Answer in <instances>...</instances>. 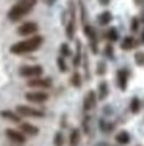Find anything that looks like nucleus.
<instances>
[{
  "label": "nucleus",
  "mask_w": 144,
  "mask_h": 146,
  "mask_svg": "<svg viewBox=\"0 0 144 146\" xmlns=\"http://www.w3.org/2000/svg\"><path fill=\"white\" fill-rule=\"evenodd\" d=\"M28 88H36V90H47L52 86V80L50 79H41V77H34L27 82Z\"/></svg>",
  "instance_id": "nucleus-7"
},
{
  "label": "nucleus",
  "mask_w": 144,
  "mask_h": 146,
  "mask_svg": "<svg viewBox=\"0 0 144 146\" xmlns=\"http://www.w3.org/2000/svg\"><path fill=\"white\" fill-rule=\"evenodd\" d=\"M44 38L42 36H30L28 39H24V41H19L16 42V44L11 46V49H9V52L14 55H25V54H30V52H34L38 50V49L41 47V44H42Z\"/></svg>",
  "instance_id": "nucleus-1"
},
{
  "label": "nucleus",
  "mask_w": 144,
  "mask_h": 146,
  "mask_svg": "<svg viewBox=\"0 0 144 146\" xmlns=\"http://www.w3.org/2000/svg\"><path fill=\"white\" fill-rule=\"evenodd\" d=\"M55 2H56V0H46V3H47V5H53Z\"/></svg>",
  "instance_id": "nucleus-36"
},
{
  "label": "nucleus",
  "mask_w": 144,
  "mask_h": 146,
  "mask_svg": "<svg viewBox=\"0 0 144 146\" xmlns=\"http://www.w3.org/2000/svg\"><path fill=\"white\" fill-rule=\"evenodd\" d=\"M97 101H99V99H97V93L92 91V90H89V91L86 93V96H85V99H83V110L89 111V110H92V108H96Z\"/></svg>",
  "instance_id": "nucleus-8"
},
{
  "label": "nucleus",
  "mask_w": 144,
  "mask_h": 146,
  "mask_svg": "<svg viewBox=\"0 0 144 146\" xmlns=\"http://www.w3.org/2000/svg\"><path fill=\"white\" fill-rule=\"evenodd\" d=\"M80 13H81V22H83V25L86 24V8H85V5L80 2Z\"/></svg>",
  "instance_id": "nucleus-32"
},
{
  "label": "nucleus",
  "mask_w": 144,
  "mask_h": 146,
  "mask_svg": "<svg viewBox=\"0 0 144 146\" xmlns=\"http://www.w3.org/2000/svg\"><path fill=\"white\" fill-rule=\"evenodd\" d=\"M25 99L31 104H44V102L49 99V94L42 90H38V91H28L25 93Z\"/></svg>",
  "instance_id": "nucleus-6"
},
{
  "label": "nucleus",
  "mask_w": 144,
  "mask_h": 146,
  "mask_svg": "<svg viewBox=\"0 0 144 146\" xmlns=\"http://www.w3.org/2000/svg\"><path fill=\"white\" fill-rule=\"evenodd\" d=\"M133 2H135L136 7H143L144 8V0H133Z\"/></svg>",
  "instance_id": "nucleus-34"
},
{
  "label": "nucleus",
  "mask_w": 144,
  "mask_h": 146,
  "mask_svg": "<svg viewBox=\"0 0 144 146\" xmlns=\"http://www.w3.org/2000/svg\"><path fill=\"white\" fill-rule=\"evenodd\" d=\"M141 42H144V33L141 35Z\"/></svg>",
  "instance_id": "nucleus-37"
},
{
  "label": "nucleus",
  "mask_w": 144,
  "mask_h": 146,
  "mask_svg": "<svg viewBox=\"0 0 144 146\" xmlns=\"http://www.w3.org/2000/svg\"><path fill=\"white\" fill-rule=\"evenodd\" d=\"M81 60H83V54H81V42L77 41V49H75V55H74V66L78 68L81 64Z\"/></svg>",
  "instance_id": "nucleus-18"
},
{
  "label": "nucleus",
  "mask_w": 144,
  "mask_h": 146,
  "mask_svg": "<svg viewBox=\"0 0 144 146\" xmlns=\"http://www.w3.org/2000/svg\"><path fill=\"white\" fill-rule=\"evenodd\" d=\"M66 36L67 39H74L75 36V7L72 0H69V19L66 22Z\"/></svg>",
  "instance_id": "nucleus-3"
},
{
  "label": "nucleus",
  "mask_w": 144,
  "mask_h": 146,
  "mask_svg": "<svg viewBox=\"0 0 144 146\" xmlns=\"http://www.w3.org/2000/svg\"><path fill=\"white\" fill-rule=\"evenodd\" d=\"M130 29H131V32H138V29H139V19H138V17H133V19H131Z\"/></svg>",
  "instance_id": "nucleus-31"
},
{
  "label": "nucleus",
  "mask_w": 144,
  "mask_h": 146,
  "mask_svg": "<svg viewBox=\"0 0 144 146\" xmlns=\"http://www.w3.org/2000/svg\"><path fill=\"white\" fill-rule=\"evenodd\" d=\"M71 85L75 86V88H80V86H81V76H80V72H74V74H72Z\"/></svg>",
  "instance_id": "nucleus-22"
},
{
  "label": "nucleus",
  "mask_w": 144,
  "mask_h": 146,
  "mask_svg": "<svg viewBox=\"0 0 144 146\" xmlns=\"http://www.w3.org/2000/svg\"><path fill=\"white\" fill-rule=\"evenodd\" d=\"M99 2H100L102 5H108V3H110V0H99Z\"/></svg>",
  "instance_id": "nucleus-35"
},
{
  "label": "nucleus",
  "mask_w": 144,
  "mask_h": 146,
  "mask_svg": "<svg viewBox=\"0 0 144 146\" xmlns=\"http://www.w3.org/2000/svg\"><path fill=\"white\" fill-rule=\"evenodd\" d=\"M59 54H61V57H71V47H69L67 42H63L61 47H59Z\"/></svg>",
  "instance_id": "nucleus-25"
},
{
  "label": "nucleus",
  "mask_w": 144,
  "mask_h": 146,
  "mask_svg": "<svg viewBox=\"0 0 144 146\" xmlns=\"http://www.w3.org/2000/svg\"><path fill=\"white\" fill-rule=\"evenodd\" d=\"M20 124V132H24L25 135H30V137H34V135H38L39 133V129H38L36 126H33V124H30V123H19Z\"/></svg>",
  "instance_id": "nucleus-13"
},
{
  "label": "nucleus",
  "mask_w": 144,
  "mask_h": 146,
  "mask_svg": "<svg viewBox=\"0 0 144 146\" xmlns=\"http://www.w3.org/2000/svg\"><path fill=\"white\" fill-rule=\"evenodd\" d=\"M81 140V132L80 129H74L69 135V146H78Z\"/></svg>",
  "instance_id": "nucleus-17"
},
{
  "label": "nucleus",
  "mask_w": 144,
  "mask_h": 146,
  "mask_svg": "<svg viewBox=\"0 0 144 146\" xmlns=\"http://www.w3.org/2000/svg\"><path fill=\"white\" fill-rule=\"evenodd\" d=\"M135 61L138 66H144V52H136L135 54Z\"/></svg>",
  "instance_id": "nucleus-28"
},
{
  "label": "nucleus",
  "mask_w": 144,
  "mask_h": 146,
  "mask_svg": "<svg viewBox=\"0 0 144 146\" xmlns=\"http://www.w3.org/2000/svg\"><path fill=\"white\" fill-rule=\"evenodd\" d=\"M56 64H58V69L61 71V72H66V71H67V64H66V61H64V57L59 55V57L56 58Z\"/></svg>",
  "instance_id": "nucleus-26"
},
{
  "label": "nucleus",
  "mask_w": 144,
  "mask_h": 146,
  "mask_svg": "<svg viewBox=\"0 0 144 146\" xmlns=\"http://www.w3.org/2000/svg\"><path fill=\"white\" fill-rule=\"evenodd\" d=\"M105 55L108 58H113V46L111 44H106V47H105Z\"/></svg>",
  "instance_id": "nucleus-33"
},
{
  "label": "nucleus",
  "mask_w": 144,
  "mask_h": 146,
  "mask_svg": "<svg viewBox=\"0 0 144 146\" xmlns=\"http://www.w3.org/2000/svg\"><path fill=\"white\" fill-rule=\"evenodd\" d=\"M53 145L55 146H64V135H63V132H56L55 137H53Z\"/></svg>",
  "instance_id": "nucleus-23"
},
{
  "label": "nucleus",
  "mask_w": 144,
  "mask_h": 146,
  "mask_svg": "<svg viewBox=\"0 0 144 146\" xmlns=\"http://www.w3.org/2000/svg\"><path fill=\"white\" fill-rule=\"evenodd\" d=\"M38 32V24L36 22H25L17 29V33L20 36H31Z\"/></svg>",
  "instance_id": "nucleus-10"
},
{
  "label": "nucleus",
  "mask_w": 144,
  "mask_h": 146,
  "mask_svg": "<svg viewBox=\"0 0 144 146\" xmlns=\"http://www.w3.org/2000/svg\"><path fill=\"white\" fill-rule=\"evenodd\" d=\"M111 19H113V14L110 13V11H103V13H100L99 17H97L100 25H108V24L111 22Z\"/></svg>",
  "instance_id": "nucleus-19"
},
{
  "label": "nucleus",
  "mask_w": 144,
  "mask_h": 146,
  "mask_svg": "<svg viewBox=\"0 0 144 146\" xmlns=\"http://www.w3.org/2000/svg\"><path fill=\"white\" fill-rule=\"evenodd\" d=\"M105 38L108 39L110 42H114V41H118V38H119V33H118V30H116V29H110V30H106V33H105Z\"/></svg>",
  "instance_id": "nucleus-21"
},
{
  "label": "nucleus",
  "mask_w": 144,
  "mask_h": 146,
  "mask_svg": "<svg viewBox=\"0 0 144 146\" xmlns=\"http://www.w3.org/2000/svg\"><path fill=\"white\" fill-rule=\"evenodd\" d=\"M44 72L42 66L34 64V66H22L19 69V76L20 77H27V79H34V77H41Z\"/></svg>",
  "instance_id": "nucleus-5"
},
{
  "label": "nucleus",
  "mask_w": 144,
  "mask_h": 146,
  "mask_svg": "<svg viewBox=\"0 0 144 146\" xmlns=\"http://www.w3.org/2000/svg\"><path fill=\"white\" fill-rule=\"evenodd\" d=\"M114 140H116V143H118V145L125 146V145H128V143H130V133H128L127 130H121V132L116 133Z\"/></svg>",
  "instance_id": "nucleus-15"
},
{
  "label": "nucleus",
  "mask_w": 144,
  "mask_h": 146,
  "mask_svg": "<svg viewBox=\"0 0 144 146\" xmlns=\"http://www.w3.org/2000/svg\"><path fill=\"white\" fill-rule=\"evenodd\" d=\"M99 126H100V129H102V132H105V133L111 132V130H113V127H114V126H113L111 123H106L105 119H100Z\"/></svg>",
  "instance_id": "nucleus-24"
},
{
  "label": "nucleus",
  "mask_w": 144,
  "mask_h": 146,
  "mask_svg": "<svg viewBox=\"0 0 144 146\" xmlns=\"http://www.w3.org/2000/svg\"><path fill=\"white\" fill-rule=\"evenodd\" d=\"M108 83L105 82V80H102V82L99 83V88H97V99L99 101H105L106 98H108Z\"/></svg>",
  "instance_id": "nucleus-14"
},
{
  "label": "nucleus",
  "mask_w": 144,
  "mask_h": 146,
  "mask_svg": "<svg viewBox=\"0 0 144 146\" xmlns=\"http://www.w3.org/2000/svg\"><path fill=\"white\" fill-rule=\"evenodd\" d=\"M136 39L133 38V36H125L124 39H122V42H121V49L122 50H130V49H133V47H136Z\"/></svg>",
  "instance_id": "nucleus-16"
},
{
  "label": "nucleus",
  "mask_w": 144,
  "mask_h": 146,
  "mask_svg": "<svg viewBox=\"0 0 144 146\" xmlns=\"http://www.w3.org/2000/svg\"><path fill=\"white\" fill-rule=\"evenodd\" d=\"M36 2L38 0H19L17 3L8 11V19L11 21V22H16V21L22 19L25 14H28L31 10H33V7L36 5Z\"/></svg>",
  "instance_id": "nucleus-2"
},
{
  "label": "nucleus",
  "mask_w": 144,
  "mask_h": 146,
  "mask_svg": "<svg viewBox=\"0 0 144 146\" xmlns=\"http://www.w3.org/2000/svg\"><path fill=\"white\" fill-rule=\"evenodd\" d=\"M89 47H91V50H92V54H97V52H99V47H97V38L89 39Z\"/></svg>",
  "instance_id": "nucleus-30"
},
{
  "label": "nucleus",
  "mask_w": 144,
  "mask_h": 146,
  "mask_svg": "<svg viewBox=\"0 0 144 146\" xmlns=\"http://www.w3.org/2000/svg\"><path fill=\"white\" fill-rule=\"evenodd\" d=\"M16 111L20 116H25V118H44L46 116V113L42 110H38L34 107H28V105H17Z\"/></svg>",
  "instance_id": "nucleus-4"
},
{
  "label": "nucleus",
  "mask_w": 144,
  "mask_h": 146,
  "mask_svg": "<svg viewBox=\"0 0 144 146\" xmlns=\"http://www.w3.org/2000/svg\"><path fill=\"white\" fill-rule=\"evenodd\" d=\"M6 137H8L9 141H13L14 145H22V143H25V140H27V137H25L24 132H20V130H14V129H6L5 130Z\"/></svg>",
  "instance_id": "nucleus-9"
},
{
  "label": "nucleus",
  "mask_w": 144,
  "mask_h": 146,
  "mask_svg": "<svg viewBox=\"0 0 144 146\" xmlns=\"http://www.w3.org/2000/svg\"><path fill=\"white\" fill-rule=\"evenodd\" d=\"M89 123H91V118H89V116H85V118H83V124H81V126H83V132H85V133H89V132H91Z\"/></svg>",
  "instance_id": "nucleus-29"
},
{
  "label": "nucleus",
  "mask_w": 144,
  "mask_h": 146,
  "mask_svg": "<svg viewBox=\"0 0 144 146\" xmlns=\"http://www.w3.org/2000/svg\"><path fill=\"white\" fill-rule=\"evenodd\" d=\"M139 110H141V101H139V98H131V101H130V111L136 115Z\"/></svg>",
  "instance_id": "nucleus-20"
},
{
  "label": "nucleus",
  "mask_w": 144,
  "mask_h": 146,
  "mask_svg": "<svg viewBox=\"0 0 144 146\" xmlns=\"http://www.w3.org/2000/svg\"><path fill=\"white\" fill-rule=\"evenodd\" d=\"M96 72H97V76H105V72H106V64H105V61H99V63H97Z\"/></svg>",
  "instance_id": "nucleus-27"
},
{
  "label": "nucleus",
  "mask_w": 144,
  "mask_h": 146,
  "mask_svg": "<svg viewBox=\"0 0 144 146\" xmlns=\"http://www.w3.org/2000/svg\"><path fill=\"white\" fill-rule=\"evenodd\" d=\"M0 116L3 118V119L6 121H11V123H20V115L17 113V111H13V110H2L0 111Z\"/></svg>",
  "instance_id": "nucleus-12"
},
{
  "label": "nucleus",
  "mask_w": 144,
  "mask_h": 146,
  "mask_svg": "<svg viewBox=\"0 0 144 146\" xmlns=\"http://www.w3.org/2000/svg\"><path fill=\"white\" fill-rule=\"evenodd\" d=\"M128 71L127 69H119L118 72H116V83H118L119 90H122V91H125L127 90V82H128Z\"/></svg>",
  "instance_id": "nucleus-11"
}]
</instances>
